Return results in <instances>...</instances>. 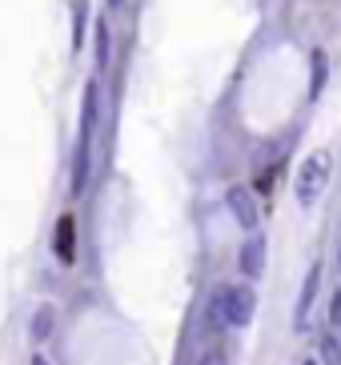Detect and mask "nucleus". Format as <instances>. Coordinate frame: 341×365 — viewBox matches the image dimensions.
Returning <instances> with one entry per match:
<instances>
[{
	"instance_id": "ddd939ff",
	"label": "nucleus",
	"mask_w": 341,
	"mask_h": 365,
	"mask_svg": "<svg viewBox=\"0 0 341 365\" xmlns=\"http://www.w3.org/2000/svg\"><path fill=\"white\" fill-rule=\"evenodd\" d=\"M108 4H113V9H121V4H125V0H108Z\"/></svg>"
},
{
	"instance_id": "9d476101",
	"label": "nucleus",
	"mask_w": 341,
	"mask_h": 365,
	"mask_svg": "<svg viewBox=\"0 0 341 365\" xmlns=\"http://www.w3.org/2000/svg\"><path fill=\"white\" fill-rule=\"evenodd\" d=\"M201 365H229V361H225V357L221 354H209V357H205V361Z\"/></svg>"
},
{
	"instance_id": "0eeeda50",
	"label": "nucleus",
	"mask_w": 341,
	"mask_h": 365,
	"mask_svg": "<svg viewBox=\"0 0 341 365\" xmlns=\"http://www.w3.org/2000/svg\"><path fill=\"white\" fill-rule=\"evenodd\" d=\"M56 253H61V261H73V217H61V225H56Z\"/></svg>"
},
{
	"instance_id": "f8f14e48",
	"label": "nucleus",
	"mask_w": 341,
	"mask_h": 365,
	"mask_svg": "<svg viewBox=\"0 0 341 365\" xmlns=\"http://www.w3.org/2000/svg\"><path fill=\"white\" fill-rule=\"evenodd\" d=\"M301 365H321V357H305V361H301Z\"/></svg>"
},
{
	"instance_id": "f03ea898",
	"label": "nucleus",
	"mask_w": 341,
	"mask_h": 365,
	"mask_svg": "<svg viewBox=\"0 0 341 365\" xmlns=\"http://www.w3.org/2000/svg\"><path fill=\"white\" fill-rule=\"evenodd\" d=\"M325 169H330V153H313L310 161L301 165V177H297V201L310 209L317 201L321 185H325Z\"/></svg>"
},
{
	"instance_id": "4468645a",
	"label": "nucleus",
	"mask_w": 341,
	"mask_h": 365,
	"mask_svg": "<svg viewBox=\"0 0 341 365\" xmlns=\"http://www.w3.org/2000/svg\"><path fill=\"white\" fill-rule=\"evenodd\" d=\"M337 265H341V249H337Z\"/></svg>"
},
{
	"instance_id": "39448f33",
	"label": "nucleus",
	"mask_w": 341,
	"mask_h": 365,
	"mask_svg": "<svg viewBox=\"0 0 341 365\" xmlns=\"http://www.w3.org/2000/svg\"><path fill=\"white\" fill-rule=\"evenodd\" d=\"M317 285H321V265L310 269V277H305V285H301V297H297V313H293V322L305 325V317H310L313 309V297H317Z\"/></svg>"
},
{
	"instance_id": "20e7f679",
	"label": "nucleus",
	"mask_w": 341,
	"mask_h": 365,
	"mask_svg": "<svg viewBox=\"0 0 341 365\" xmlns=\"http://www.w3.org/2000/svg\"><path fill=\"white\" fill-rule=\"evenodd\" d=\"M265 253H269V245H265V237L257 233H249L245 241H241V249H237V269L245 273L249 281H257L261 273H265Z\"/></svg>"
},
{
	"instance_id": "9b49d317",
	"label": "nucleus",
	"mask_w": 341,
	"mask_h": 365,
	"mask_svg": "<svg viewBox=\"0 0 341 365\" xmlns=\"http://www.w3.org/2000/svg\"><path fill=\"white\" fill-rule=\"evenodd\" d=\"M29 365H53V361H49V357H41V354H36V357H32Z\"/></svg>"
},
{
	"instance_id": "423d86ee",
	"label": "nucleus",
	"mask_w": 341,
	"mask_h": 365,
	"mask_svg": "<svg viewBox=\"0 0 341 365\" xmlns=\"http://www.w3.org/2000/svg\"><path fill=\"white\" fill-rule=\"evenodd\" d=\"M53 329H56V309H53V305H41V309L32 313V322H29L32 341H36V345L49 341V337H53Z\"/></svg>"
},
{
	"instance_id": "7ed1b4c3",
	"label": "nucleus",
	"mask_w": 341,
	"mask_h": 365,
	"mask_svg": "<svg viewBox=\"0 0 341 365\" xmlns=\"http://www.w3.org/2000/svg\"><path fill=\"white\" fill-rule=\"evenodd\" d=\"M225 205H229V213H233V221L245 233H253L257 225H261V209H257V197L249 193L245 185H233L229 193H225Z\"/></svg>"
},
{
	"instance_id": "f257e3e1",
	"label": "nucleus",
	"mask_w": 341,
	"mask_h": 365,
	"mask_svg": "<svg viewBox=\"0 0 341 365\" xmlns=\"http://www.w3.org/2000/svg\"><path fill=\"white\" fill-rule=\"evenodd\" d=\"M217 313H221V322L229 325V329H249L257 317V293L253 285H225L221 293H217Z\"/></svg>"
},
{
	"instance_id": "6e6552de",
	"label": "nucleus",
	"mask_w": 341,
	"mask_h": 365,
	"mask_svg": "<svg viewBox=\"0 0 341 365\" xmlns=\"http://www.w3.org/2000/svg\"><path fill=\"white\" fill-rule=\"evenodd\" d=\"M321 365H341V341H337V333H325V341H321Z\"/></svg>"
},
{
	"instance_id": "1a4fd4ad",
	"label": "nucleus",
	"mask_w": 341,
	"mask_h": 365,
	"mask_svg": "<svg viewBox=\"0 0 341 365\" xmlns=\"http://www.w3.org/2000/svg\"><path fill=\"white\" fill-rule=\"evenodd\" d=\"M330 322H333V325H341V293L333 297V305H330Z\"/></svg>"
}]
</instances>
